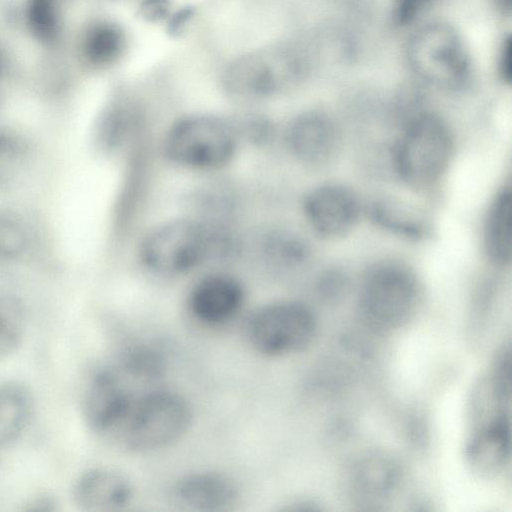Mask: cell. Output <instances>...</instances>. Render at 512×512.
Segmentation results:
<instances>
[{
	"label": "cell",
	"instance_id": "8fae6325",
	"mask_svg": "<svg viewBox=\"0 0 512 512\" xmlns=\"http://www.w3.org/2000/svg\"><path fill=\"white\" fill-rule=\"evenodd\" d=\"M245 302V289L235 276L223 272L207 274L191 287L187 306L201 325L222 326L233 320Z\"/></svg>",
	"mask_w": 512,
	"mask_h": 512
},
{
	"label": "cell",
	"instance_id": "ffe728a7",
	"mask_svg": "<svg viewBox=\"0 0 512 512\" xmlns=\"http://www.w3.org/2000/svg\"><path fill=\"white\" fill-rule=\"evenodd\" d=\"M114 368L134 379L156 380L167 369V357L163 349L151 340L127 339L117 351Z\"/></svg>",
	"mask_w": 512,
	"mask_h": 512
},
{
	"label": "cell",
	"instance_id": "4dcf8cb0",
	"mask_svg": "<svg viewBox=\"0 0 512 512\" xmlns=\"http://www.w3.org/2000/svg\"><path fill=\"white\" fill-rule=\"evenodd\" d=\"M435 0H394L392 18L399 27L411 25L422 16Z\"/></svg>",
	"mask_w": 512,
	"mask_h": 512
},
{
	"label": "cell",
	"instance_id": "4fadbf2b",
	"mask_svg": "<svg viewBox=\"0 0 512 512\" xmlns=\"http://www.w3.org/2000/svg\"><path fill=\"white\" fill-rule=\"evenodd\" d=\"M172 501L180 508L198 512H222L235 506L241 489L230 475L195 471L181 476L172 486Z\"/></svg>",
	"mask_w": 512,
	"mask_h": 512
},
{
	"label": "cell",
	"instance_id": "1f68e13d",
	"mask_svg": "<svg viewBox=\"0 0 512 512\" xmlns=\"http://www.w3.org/2000/svg\"><path fill=\"white\" fill-rule=\"evenodd\" d=\"M171 0H139V14L150 22L163 20L169 13Z\"/></svg>",
	"mask_w": 512,
	"mask_h": 512
},
{
	"label": "cell",
	"instance_id": "e575fe53",
	"mask_svg": "<svg viewBox=\"0 0 512 512\" xmlns=\"http://www.w3.org/2000/svg\"><path fill=\"white\" fill-rule=\"evenodd\" d=\"M6 55L3 48L0 46V78L3 76L6 70Z\"/></svg>",
	"mask_w": 512,
	"mask_h": 512
},
{
	"label": "cell",
	"instance_id": "52a82bcc",
	"mask_svg": "<svg viewBox=\"0 0 512 512\" xmlns=\"http://www.w3.org/2000/svg\"><path fill=\"white\" fill-rule=\"evenodd\" d=\"M318 322L306 304L282 300L253 311L245 324V336L257 353L282 357L306 350L315 340Z\"/></svg>",
	"mask_w": 512,
	"mask_h": 512
},
{
	"label": "cell",
	"instance_id": "5bb4252c",
	"mask_svg": "<svg viewBox=\"0 0 512 512\" xmlns=\"http://www.w3.org/2000/svg\"><path fill=\"white\" fill-rule=\"evenodd\" d=\"M72 494L82 511L119 512L131 504L134 488L124 473L110 467H94L79 475Z\"/></svg>",
	"mask_w": 512,
	"mask_h": 512
},
{
	"label": "cell",
	"instance_id": "30bf717a",
	"mask_svg": "<svg viewBox=\"0 0 512 512\" xmlns=\"http://www.w3.org/2000/svg\"><path fill=\"white\" fill-rule=\"evenodd\" d=\"M134 398L114 367H101L88 378L82 397V413L88 427L99 435L116 434Z\"/></svg>",
	"mask_w": 512,
	"mask_h": 512
},
{
	"label": "cell",
	"instance_id": "2e32d148",
	"mask_svg": "<svg viewBox=\"0 0 512 512\" xmlns=\"http://www.w3.org/2000/svg\"><path fill=\"white\" fill-rule=\"evenodd\" d=\"M402 478L399 462L384 452L367 453L350 467L349 487L364 501H378L391 495Z\"/></svg>",
	"mask_w": 512,
	"mask_h": 512
},
{
	"label": "cell",
	"instance_id": "4316f807",
	"mask_svg": "<svg viewBox=\"0 0 512 512\" xmlns=\"http://www.w3.org/2000/svg\"><path fill=\"white\" fill-rule=\"evenodd\" d=\"M489 390L494 402L509 408L511 399V350L502 346L494 357L489 378Z\"/></svg>",
	"mask_w": 512,
	"mask_h": 512
},
{
	"label": "cell",
	"instance_id": "f1b7e54d",
	"mask_svg": "<svg viewBox=\"0 0 512 512\" xmlns=\"http://www.w3.org/2000/svg\"><path fill=\"white\" fill-rule=\"evenodd\" d=\"M23 339V330L12 312L0 308V359L15 353Z\"/></svg>",
	"mask_w": 512,
	"mask_h": 512
},
{
	"label": "cell",
	"instance_id": "ba28073f",
	"mask_svg": "<svg viewBox=\"0 0 512 512\" xmlns=\"http://www.w3.org/2000/svg\"><path fill=\"white\" fill-rule=\"evenodd\" d=\"M411 69L427 84L446 90L464 88L471 77V59L464 42L448 24L431 23L410 39Z\"/></svg>",
	"mask_w": 512,
	"mask_h": 512
},
{
	"label": "cell",
	"instance_id": "cb8c5ba5",
	"mask_svg": "<svg viewBox=\"0 0 512 512\" xmlns=\"http://www.w3.org/2000/svg\"><path fill=\"white\" fill-rule=\"evenodd\" d=\"M31 157L29 140L12 128L0 126V187L15 182L26 170Z\"/></svg>",
	"mask_w": 512,
	"mask_h": 512
},
{
	"label": "cell",
	"instance_id": "8992f818",
	"mask_svg": "<svg viewBox=\"0 0 512 512\" xmlns=\"http://www.w3.org/2000/svg\"><path fill=\"white\" fill-rule=\"evenodd\" d=\"M240 142L232 119L193 114L170 126L163 149L166 157L178 166L209 171L227 165Z\"/></svg>",
	"mask_w": 512,
	"mask_h": 512
},
{
	"label": "cell",
	"instance_id": "d6a6232c",
	"mask_svg": "<svg viewBox=\"0 0 512 512\" xmlns=\"http://www.w3.org/2000/svg\"><path fill=\"white\" fill-rule=\"evenodd\" d=\"M512 40L510 35L503 39L499 57H498V74L501 80L507 84L511 82L512 76Z\"/></svg>",
	"mask_w": 512,
	"mask_h": 512
},
{
	"label": "cell",
	"instance_id": "d4e9b609",
	"mask_svg": "<svg viewBox=\"0 0 512 512\" xmlns=\"http://www.w3.org/2000/svg\"><path fill=\"white\" fill-rule=\"evenodd\" d=\"M32 246L33 236L26 221L18 213L0 208V262L21 261Z\"/></svg>",
	"mask_w": 512,
	"mask_h": 512
},
{
	"label": "cell",
	"instance_id": "9c48e42d",
	"mask_svg": "<svg viewBox=\"0 0 512 512\" xmlns=\"http://www.w3.org/2000/svg\"><path fill=\"white\" fill-rule=\"evenodd\" d=\"M303 214L308 226L321 238L338 240L359 222L362 205L357 193L339 182L322 183L304 197Z\"/></svg>",
	"mask_w": 512,
	"mask_h": 512
},
{
	"label": "cell",
	"instance_id": "484cf974",
	"mask_svg": "<svg viewBox=\"0 0 512 512\" xmlns=\"http://www.w3.org/2000/svg\"><path fill=\"white\" fill-rule=\"evenodd\" d=\"M371 217L378 226L406 238L417 239L422 237L426 230L419 216L390 201L373 204Z\"/></svg>",
	"mask_w": 512,
	"mask_h": 512
},
{
	"label": "cell",
	"instance_id": "ac0fdd59",
	"mask_svg": "<svg viewBox=\"0 0 512 512\" xmlns=\"http://www.w3.org/2000/svg\"><path fill=\"white\" fill-rule=\"evenodd\" d=\"M512 194L509 187L500 189L489 204L483 225V249L495 266L504 267L511 261Z\"/></svg>",
	"mask_w": 512,
	"mask_h": 512
},
{
	"label": "cell",
	"instance_id": "d6986e66",
	"mask_svg": "<svg viewBox=\"0 0 512 512\" xmlns=\"http://www.w3.org/2000/svg\"><path fill=\"white\" fill-rule=\"evenodd\" d=\"M34 397L25 384L8 381L0 384V447L18 440L30 424Z\"/></svg>",
	"mask_w": 512,
	"mask_h": 512
},
{
	"label": "cell",
	"instance_id": "603a6c76",
	"mask_svg": "<svg viewBox=\"0 0 512 512\" xmlns=\"http://www.w3.org/2000/svg\"><path fill=\"white\" fill-rule=\"evenodd\" d=\"M23 17L32 38L43 46H53L63 28L62 0H25Z\"/></svg>",
	"mask_w": 512,
	"mask_h": 512
},
{
	"label": "cell",
	"instance_id": "836d02e7",
	"mask_svg": "<svg viewBox=\"0 0 512 512\" xmlns=\"http://www.w3.org/2000/svg\"><path fill=\"white\" fill-rule=\"evenodd\" d=\"M503 13L511 12V0H491Z\"/></svg>",
	"mask_w": 512,
	"mask_h": 512
},
{
	"label": "cell",
	"instance_id": "83f0119b",
	"mask_svg": "<svg viewBox=\"0 0 512 512\" xmlns=\"http://www.w3.org/2000/svg\"><path fill=\"white\" fill-rule=\"evenodd\" d=\"M240 141L264 145L272 140L274 129L268 118L260 114H246L232 119Z\"/></svg>",
	"mask_w": 512,
	"mask_h": 512
},
{
	"label": "cell",
	"instance_id": "44dd1931",
	"mask_svg": "<svg viewBox=\"0 0 512 512\" xmlns=\"http://www.w3.org/2000/svg\"><path fill=\"white\" fill-rule=\"evenodd\" d=\"M137 109L126 97L110 99L100 111L94 126V142L102 151H113L127 139L134 126Z\"/></svg>",
	"mask_w": 512,
	"mask_h": 512
},
{
	"label": "cell",
	"instance_id": "e0dca14e",
	"mask_svg": "<svg viewBox=\"0 0 512 512\" xmlns=\"http://www.w3.org/2000/svg\"><path fill=\"white\" fill-rule=\"evenodd\" d=\"M127 38L122 26L107 18L89 21L81 30L78 52L82 62L95 70L107 69L124 55Z\"/></svg>",
	"mask_w": 512,
	"mask_h": 512
},
{
	"label": "cell",
	"instance_id": "6da1fadb",
	"mask_svg": "<svg viewBox=\"0 0 512 512\" xmlns=\"http://www.w3.org/2000/svg\"><path fill=\"white\" fill-rule=\"evenodd\" d=\"M238 244L225 226L183 217L150 230L140 244L139 259L154 274L179 276L213 259L229 257Z\"/></svg>",
	"mask_w": 512,
	"mask_h": 512
},
{
	"label": "cell",
	"instance_id": "7c38bea8",
	"mask_svg": "<svg viewBox=\"0 0 512 512\" xmlns=\"http://www.w3.org/2000/svg\"><path fill=\"white\" fill-rule=\"evenodd\" d=\"M340 131L328 114L310 110L297 115L285 131V144L301 164L321 167L330 163L340 147Z\"/></svg>",
	"mask_w": 512,
	"mask_h": 512
},
{
	"label": "cell",
	"instance_id": "f546056e",
	"mask_svg": "<svg viewBox=\"0 0 512 512\" xmlns=\"http://www.w3.org/2000/svg\"><path fill=\"white\" fill-rule=\"evenodd\" d=\"M348 286V278L342 271L330 269L319 276L316 289L323 300L337 302L345 296Z\"/></svg>",
	"mask_w": 512,
	"mask_h": 512
},
{
	"label": "cell",
	"instance_id": "7402d4cb",
	"mask_svg": "<svg viewBox=\"0 0 512 512\" xmlns=\"http://www.w3.org/2000/svg\"><path fill=\"white\" fill-rule=\"evenodd\" d=\"M259 252L267 264L278 269L301 267L310 257L308 243L297 233L284 229L265 233Z\"/></svg>",
	"mask_w": 512,
	"mask_h": 512
},
{
	"label": "cell",
	"instance_id": "3957f363",
	"mask_svg": "<svg viewBox=\"0 0 512 512\" xmlns=\"http://www.w3.org/2000/svg\"><path fill=\"white\" fill-rule=\"evenodd\" d=\"M419 300L415 272L403 262L383 260L368 268L361 280L357 313L370 329L391 332L413 317Z\"/></svg>",
	"mask_w": 512,
	"mask_h": 512
},
{
	"label": "cell",
	"instance_id": "9a60e30c",
	"mask_svg": "<svg viewBox=\"0 0 512 512\" xmlns=\"http://www.w3.org/2000/svg\"><path fill=\"white\" fill-rule=\"evenodd\" d=\"M508 409H499L477 428L465 447V457L472 470L490 475L507 464L511 451Z\"/></svg>",
	"mask_w": 512,
	"mask_h": 512
},
{
	"label": "cell",
	"instance_id": "277c9868",
	"mask_svg": "<svg viewBox=\"0 0 512 512\" xmlns=\"http://www.w3.org/2000/svg\"><path fill=\"white\" fill-rule=\"evenodd\" d=\"M307 72L302 52L289 44L259 48L234 58L221 84L231 97L258 101L277 96L300 82Z\"/></svg>",
	"mask_w": 512,
	"mask_h": 512
},
{
	"label": "cell",
	"instance_id": "5b68a950",
	"mask_svg": "<svg viewBox=\"0 0 512 512\" xmlns=\"http://www.w3.org/2000/svg\"><path fill=\"white\" fill-rule=\"evenodd\" d=\"M192 422L193 408L185 396L170 389H155L134 399L117 433L125 448L148 453L179 441Z\"/></svg>",
	"mask_w": 512,
	"mask_h": 512
},
{
	"label": "cell",
	"instance_id": "7a4b0ae2",
	"mask_svg": "<svg viewBox=\"0 0 512 512\" xmlns=\"http://www.w3.org/2000/svg\"><path fill=\"white\" fill-rule=\"evenodd\" d=\"M454 151V134L446 120L434 112L416 111L406 119L394 145V171L406 187L430 190L445 176Z\"/></svg>",
	"mask_w": 512,
	"mask_h": 512
}]
</instances>
